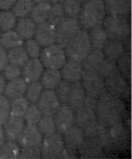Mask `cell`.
I'll list each match as a JSON object with an SVG mask.
<instances>
[{
  "mask_svg": "<svg viewBox=\"0 0 132 159\" xmlns=\"http://www.w3.org/2000/svg\"><path fill=\"white\" fill-rule=\"evenodd\" d=\"M53 117L55 120L56 131L61 134L75 125V111L67 104H60L55 114H53Z\"/></svg>",
  "mask_w": 132,
  "mask_h": 159,
  "instance_id": "10",
  "label": "cell"
},
{
  "mask_svg": "<svg viewBox=\"0 0 132 159\" xmlns=\"http://www.w3.org/2000/svg\"><path fill=\"white\" fill-rule=\"evenodd\" d=\"M55 34L56 26L46 22L37 25L34 37L41 47H46L55 43Z\"/></svg>",
  "mask_w": 132,
  "mask_h": 159,
  "instance_id": "16",
  "label": "cell"
},
{
  "mask_svg": "<svg viewBox=\"0 0 132 159\" xmlns=\"http://www.w3.org/2000/svg\"><path fill=\"white\" fill-rule=\"evenodd\" d=\"M102 24L109 39L123 41L128 37L130 26L128 21L123 15H109L104 19Z\"/></svg>",
  "mask_w": 132,
  "mask_h": 159,
  "instance_id": "4",
  "label": "cell"
},
{
  "mask_svg": "<svg viewBox=\"0 0 132 159\" xmlns=\"http://www.w3.org/2000/svg\"><path fill=\"white\" fill-rule=\"evenodd\" d=\"M8 62L7 58V51L6 49H4L2 46L0 45V73L2 72V70L5 68Z\"/></svg>",
  "mask_w": 132,
  "mask_h": 159,
  "instance_id": "47",
  "label": "cell"
},
{
  "mask_svg": "<svg viewBox=\"0 0 132 159\" xmlns=\"http://www.w3.org/2000/svg\"><path fill=\"white\" fill-rule=\"evenodd\" d=\"M6 136H5V133H4L3 126L0 125V147L6 142Z\"/></svg>",
  "mask_w": 132,
  "mask_h": 159,
  "instance_id": "50",
  "label": "cell"
},
{
  "mask_svg": "<svg viewBox=\"0 0 132 159\" xmlns=\"http://www.w3.org/2000/svg\"><path fill=\"white\" fill-rule=\"evenodd\" d=\"M117 65L118 70L119 73L123 75L124 78L130 75V57L126 54H123L118 58Z\"/></svg>",
  "mask_w": 132,
  "mask_h": 159,
  "instance_id": "45",
  "label": "cell"
},
{
  "mask_svg": "<svg viewBox=\"0 0 132 159\" xmlns=\"http://www.w3.org/2000/svg\"><path fill=\"white\" fill-rule=\"evenodd\" d=\"M15 31L17 32L23 40L32 39L35 34L37 24L30 17L20 18L15 26Z\"/></svg>",
  "mask_w": 132,
  "mask_h": 159,
  "instance_id": "22",
  "label": "cell"
},
{
  "mask_svg": "<svg viewBox=\"0 0 132 159\" xmlns=\"http://www.w3.org/2000/svg\"><path fill=\"white\" fill-rule=\"evenodd\" d=\"M81 30L78 19L65 18L56 26L55 43L56 44L65 48L68 43L73 39Z\"/></svg>",
  "mask_w": 132,
  "mask_h": 159,
  "instance_id": "7",
  "label": "cell"
},
{
  "mask_svg": "<svg viewBox=\"0 0 132 159\" xmlns=\"http://www.w3.org/2000/svg\"><path fill=\"white\" fill-rule=\"evenodd\" d=\"M44 71L39 58H29L22 66V76L27 83L39 81Z\"/></svg>",
  "mask_w": 132,
  "mask_h": 159,
  "instance_id": "17",
  "label": "cell"
},
{
  "mask_svg": "<svg viewBox=\"0 0 132 159\" xmlns=\"http://www.w3.org/2000/svg\"><path fill=\"white\" fill-rule=\"evenodd\" d=\"M10 117V100L5 95H0V125H2Z\"/></svg>",
  "mask_w": 132,
  "mask_h": 159,
  "instance_id": "46",
  "label": "cell"
},
{
  "mask_svg": "<svg viewBox=\"0 0 132 159\" xmlns=\"http://www.w3.org/2000/svg\"><path fill=\"white\" fill-rule=\"evenodd\" d=\"M30 104L24 96L12 99L10 102V116L23 118Z\"/></svg>",
  "mask_w": 132,
  "mask_h": 159,
  "instance_id": "32",
  "label": "cell"
},
{
  "mask_svg": "<svg viewBox=\"0 0 132 159\" xmlns=\"http://www.w3.org/2000/svg\"><path fill=\"white\" fill-rule=\"evenodd\" d=\"M39 59L47 69L59 70L67 61L64 48L54 43L43 47L39 54Z\"/></svg>",
  "mask_w": 132,
  "mask_h": 159,
  "instance_id": "5",
  "label": "cell"
},
{
  "mask_svg": "<svg viewBox=\"0 0 132 159\" xmlns=\"http://www.w3.org/2000/svg\"><path fill=\"white\" fill-rule=\"evenodd\" d=\"M76 1H78V2H87V0H76Z\"/></svg>",
  "mask_w": 132,
  "mask_h": 159,
  "instance_id": "53",
  "label": "cell"
},
{
  "mask_svg": "<svg viewBox=\"0 0 132 159\" xmlns=\"http://www.w3.org/2000/svg\"><path fill=\"white\" fill-rule=\"evenodd\" d=\"M60 104L55 90L47 89L43 90L39 98L35 103L42 114L47 115H53Z\"/></svg>",
  "mask_w": 132,
  "mask_h": 159,
  "instance_id": "13",
  "label": "cell"
},
{
  "mask_svg": "<svg viewBox=\"0 0 132 159\" xmlns=\"http://www.w3.org/2000/svg\"><path fill=\"white\" fill-rule=\"evenodd\" d=\"M103 148V144L100 141L84 137V141L79 148L78 154L82 158H94L102 153Z\"/></svg>",
  "mask_w": 132,
  "mask_h": 159,
  "instance_id": "18",
  "label": "cell"
},
{
  "mask_svg": "<svg viewBox=\"0 0 132 159\" xmlns=\"http://www.w3.org/2000/svg\"><path fill=\"white\" fill-rule=\"evenodd\" d=\"M65 149L62 134L55 132L47 136H44L42 141L40 150L43 158H59Z\"/></svg>",
  "mask_w": 132,
  "mask_h": 159,
  "instance_id": "8",
  "label": "cell"
},
{
  "mask_svg": "<svg viewBox=\"0 0 132 159\" xmlns=\"http://www.w3.org/2000/svg\"><path fill=\"white\" fill-rule=\"evenodd\" d=\"M42 115L43 114L35 104H30L23 116V119L27 124L36 125L41 118Z\"/></svg>",
  "mask_w": 132,
  "mask_h": 159,
  "instance_id": "41",
  "label": "cell"
},
{
  "mask_svg": "<svg viewBox=\"0 0 132 159\" xmlns=\"http://www.w3.org/2000/svg\"><path fill=\"white\" fill-rule=\"evenodd\" d=\"M104 4L109 15L125 16L130 11V0H104Z\"/></svg>",
  "mask_w": 132,
  "mask_h": 159,
  "instance_id": "27",
  "label": "cell"
},
{
  "mask_svg": "<svg viewBox=\"0 0 132 159\" xmlns=\"http://www.w3.org/2000/svg\"><path fill=\"white\" fill-rule=\"evenodd\" d=\"M66 18L62 4H52L50 10L47 22L51 24L58 26Z\"/></svg>",
  "mask_w": 132,
  "mask_h": 159,
  "instance_id": "39",
  "label": "cell"
},
{
  "mask_svg": "<svg viewBox=\"0 0 132 159\" xmlns=\"http://www.w3.org/2000/svg\"><path fill=\"white\" fill-rule=\"evenodd\" d=\"M107 146L122 148L127 142V132L120 122L107 126Z\"/></svg>",
  "mask_w": 132,
  "mask_h": 159,
  "instance_id": "14",
  "label": "cell"
},
{
  "mask_svg": "<svg viewBox=\"0 0 132 159\" xmlns=\"http://www.w3.org/2000/svg\"><path fill=\"white\" fill-rule=\"evenodd\" d=\"M1 73L6 80H14L22 76V67L14 64L8 63Z\"/></svg>",
  "mask_w": 132,
  "mask_h": 159,
  "instance_id": "42",
  "label": "cell"
},
{
  "mask_svg": "<svg viewBox=\"0 0 132 159\" xmlns=\"http://www.w3.org/2000/svg\"><path fill=\"white\" fill-rule=\"evenodd\" d=\"M16 1L17 0H0V9L2 11L11 9Z\"/></svg>",
  "mask_w": 132,
  "mask_h": 159,
  "instance_id": "48",
  "label": "cell"
},
{
  "mask_svg": "<svg viewBox=\"0 0 132 159\" xmlns=\"http://www.w3.org/2000/svg\"><path fill=\"white\" fill-rule=\"evenodd\" d=\"M61 70L62 79L71 83L81 82L83 76V68L81 62L69 60L64 64Z\"/></svg>",
  "mask_w": 132,
  "mask_h": 159,
  "instance_id": "20",
  "label": "cell"
},
{
  "mask_svg": "<svg viewBox=\"0 0 132 159\" xmlns=\"http://www.w3.org/2000/svg\"><path fill=\"white\" fill-rule=\"evenodd\" d=\"M21 147L16 141H6L0 147V158H19Z\"/></svg>",
  "mask_w": 132,
  "mask_h": 159,
  "instance_id": "33",
  "label": "cell"
},
{
  "mask_svg": "<svg viewBox=\"0 0 132 159\" xmlns=\"http://www.w3.org/2000/svg\"><path fill=\"white\" fill-rule=\"evenodd\" d=\"M43 139V135L42 134L37 125L26 123L16 142L21 148L30 147L40 146Z\"/></svg>",
  "mask_w": 132,
  "mask_h": 159,
  "instance_id": "11",
  "label": "cell"
},
{
  "mask_svg": "<svg viewBox=\"0 0 132 159\" xmlns=\"http://www.w3.org/2000/svg\"><path fill=\"white\" fill-rule=\"evenodd\" d=\"M6 79H4V77L0 73V95H2L3 94L5 87H6Z\"/></svg>",
  "mask_w": 132,
  "mask_h": 159,
  "instance_id": "49",
  "label": "cell"
},
{
  "mask_svg": "<svg viewBox=\"0 0 132 159\" xmlns=\"http://www.w3.org/2000/svg\"><path fill=\"white\" fill-rule=\"evenodd\" d=\"M62 137L65 149L75 154L78 153L79 148L84 141V131L83 128L74 125L62 134Z\"/></svg>",
  "mask_w": 132,
  "mask_h": 159,
  "instance_id": "12",
  "label": "cell"
},
{
  "mask_svg": "<svg viewBox=\"0 0 132 159\" xmlns=\"http://www.w3.org/2000/svg\"><path fill=\"white\" fill-rule=\"evenodd\" d=\"M0 45L4 49L10 50L23 45V39L15 30L5 31L0 35Z\"/></svg>",
  "mask_w": 132,
  "mask_h": 159,
  "instance_id": "30",
  "label": "cell"
},
{
  "mask_svg": "<svg viewBox=\"0 0 132 159\" xmlns=\"http://www.w3.org/2000/svg\"><path fill=\"white\" fill-rule=\"evenodd\" d=\"M19 158L39 159L42 158L40 146H30V147L21 148Z\"/></svg>",
  "mask_w": 132,
  "mask_h": 159,
  "instance_id": "44",
  "label": "cell"
},
{
  "mask_svg": "<svg viewBox=\"0 0 132 159\" xmlns=\"http://www.w3.org/2000/svg\"><path fill=\"white\" fill-rule=\"evenodd\" d=\"M95 111L98 123L110 126L121 122L124 105L119 97L113 96L106 90L97 98Z\"/></svg>",
  "mask_w": 132,
  "mask_h": 159,
  "instance_id": "1",
  "label": "cell"
},
{
  "mask_svg": "<svg viewBox=\"0 0 132 159\" xmlns=\"http://www.w3.org/2000/svg\"><path fill=\"white\" fill-rule=\"evenodd\" d=\"M34 3H40V2H47V0H33Z\"/></svg>",
  "mask_w": 132,
  "mask_h": 159,
  "instance_id": "52",
  "label": "cell"
},
{
  "mask_svg": "<svg viewBox=\"0 0 132 159\" xmlns=\"http://www.w3.org/2000/svg\"><path fill=\"white\" fill-rule=\"evenodd\" d=\"M27 86L28 83L24 80V79L19 77L18 79L9 81L7 83L3 94L9 100L15 99L25 95Z\"/></svg>",
  "mask_w": 132,
  "mask_h": 159,
  "instance_id": "21",
  "label": "cell"
},
{
  "mask_svg": "<svg viewBox=\"0 0 132 159\" xmlns=\"http://www.w3.org/2000/svg\"><path fill=\"white\" fill-rule=\"evenodd\" d=\"M23 44H24L23 47L28 54L29 58H36L39 57L40 52H41V46L37 43L35 39H27L26 43Z\"/></svg>",
  "mask_w": 132,
  "mask_h": 159,
  "instance_id": "43",
  "label": "cell"
},
{
  "mask_svg": "<svg viewBox=\"0 0 132 159\" xmlns=\"http://www.w3.org/2000/svg\"><path fill=\"white\" fill-rule=\"evenodd\" d=\"M1 32H2V31H1V30H0V35H1V34H2V33H1Z\"/></svg>",
  "mask_w": 132,
  "mask_h": 159,
  "instance_id": "54",
  "label": "cell"
},
{
  "mask_svg": "<svg viewBox=\"0 0 132 159\" xmlns=\"http://www.w3.org/2000/svg\"><path fill=\"white\" fill-rule=\"evenodd\" d=\"M89 30L90 32H88V36L92 50L102 51L108 40L107 35L103 27L99 26Z\"/></svg>",
  "mask_w": 132,
  "mask_h": 159,
  "instance_id": "28",
  "label": "cell"
},
{
  "mask_svg": "<svg viewBox=\"0 0 132 159\" xmlns=\"http://www.w3.org/2000/svg\"><path fill=\"white\" fill-rule=\"evenodd\" d=\"M43 90V87L39 81L28 83L26 94H25L26 98L30 104H35L39 98Z\"/></svg>",
  "mask_w": 132,
  "mask_h": 159,
  "instance_id": "37",
  "label": "cell"
},
{
  "mask_svg": "<svg viewBox=\"0 0 132 159\" xmlns=\"http://www.w3.org/2000/svg\"><path fill=\"white\" fill-rule=\"evenodd\" d=\"M106 14L104 0H87L82 6L78 21L81 28L89 30L102 26Z\"/></svg>",
  "mask_w": 132,
  "mask_h": 159,
  "instance_id": "2",
  "label": "cell"
},
{
  "mask_svg": "<svg viewBox=\"0 0 132 159\" xmlns=\"http://www.w3.org/2000/svg\"><path fill=\"white\" fill-rule=\"evenodd\" d=\"M66 58L69 60L82 62L90 54L91 48L87 30L81 29L68 43L64 48Z\"/></svg>",
  "mask_w": 132,
  "mask_h": 159,
  "instance_id": "3",
  "label": "cell"
},
{
  "mask_svg": "<svg viewBox=\"0 0 132 159\" xmlns=\"http://www.w3.org/2000/svg\"><path fill=\"white\" fill-rule=\"evenodd\" d=\"M105 57L102 51L92 50L87 58L81 62L83 70L98 71Z\"/></svg>",
  "mask_w": 132,
  "mask_h": 159,
  "instance_id": "26",
  "label": "cell"
},
{
  "mask_svg": "<svg viewBox=\"0 0 132 159\" xmlns=\"http://www.w3.org/2000/svg\"><path fill=\"white\" fill-rule=\"evenodd\" d=\"M34 4L33 0H17L11 8L12 12L19 19L27 17L32 11Z\"/></svg>",
  "mask_w": 132,
  "mask_h": 159,
  "instance_id": "34",
  "label": "cell"
},
{
  "mask_svg": "<svg viewBox=\"0 0 132 159\" xmlns=\"http://www.w3.org/2000/svg\"><path fill=\"white\" fill-rule=\"evenodd\" d=\"M40 83L43 89L55 90L62 80L61 71L56 69H46L40 78Z\"/></svg>",
  "mask_w": 132,
  "mask_h": 159,
  "instance_id": "25",
  "label": "cell"
},
{
  "mask_svg": "<svg viewBox=\"0 0 132 159\" xmlns=\"http://www.w3.org/2000/svg\"><path fill=\"white\" fill-rule=\"evenodd\" d=\"M36 125L43 136H47L56 132V127H55V120H54L53 115L43 114Z\"/></svg>",
  "mask_w": 132,
  "mask_h": 159,
  "instance_id": "36",
  "label": "cell"
},
{
  "mask_svg": "<svg viewBox=\"0 0 132 159\" xmlns=\"http://www.w3.org/2000/svg\"><path fill=\"white\" fill-rule=\"evenodd\" d=\"M104 57L107 59L116 61L125 52V47L123 42L117 39H109L103 47Z\"/></svg>",
  "mask_w": 132,
  "mask_h": 159,
  "instance_id": "24",
  "label": "cell"
},
{
  "mask_svg": "<svg viewBox=\"0 0 132 159\" xmlns=\"http://www.w3.org/2000/svg\"><path fill=\"white\" fill-rule=\"evenodd\" d=\"M65 0H50L51 3L52 4H62Z\"/></svg>",
  "mask_w": 132,
  "mask_h": 159,
  "instance_id": "51",
  "label": "cell"
},
{
  "mask_svg": "<svg viewBox=\"0 0 132 159\" xmlns=\"http://www.w3.org/2000/svg\"><path fill=\"white\" fill-rule=\"evenodd\" d=\"M86 98H87V93L85 89L83 88L81 82L72 83L71 90L66 104L75 111L85 102Z\"/></svg>",
  "mask_w": 132,
  "mask_h": 159,
  "instance_id": "23",
  "label": "cell"
},
{
  "mask_svg": "<svg viewBox=\"0 0 132 159\" xmlns=\"http://www.w3.org/2000/svg\"><path fill=\"white\" fill-rule=\"evenodd\" d=\"M51 4L48 2L35 3L32 9V11L30 14V19H33L37 25L41 24L47 22Z\"/></svg>",
  "mask_w": 132,
  "mask_h": 159,
  "instance_id": "29",
  "label": "cell"
},
{
  "mask_svg": "<svg viewBox=\"0 0 132 159\" xmlns=\"http://www.w3.org/2000/svg\"><path fill=\"white\" fill-rule=\"evenodd\" d=\"M66 18L78 19L82 9L81 2L76 0H65L62 3Z\"/></svg>",
  "mask_w": 132,
  "mask_h": 159,
  "instance_id": "38",
  "label": "cell"
},
{
  "mask_svg": "<svg viewBox=\"0 0 132 159\" xmlns=\"http://www.w3.org/2000/svg\"><path fill=\"white\" fill-rule=\"evenodd\" d=\"M71 86L72 83L62 79L59 83V84L56 86V88L54 90L61 104H66L67 102L68 98H69L71 90Z\"/></svg>",
  "mask_w": 132,
  "mask_h": 159,
  "instance_id": "40",
  "label": "cell"
},
{
  "mask_svg": "<svg viewBox=\"0 0 132 159\" xmlns=\"http://www.w3.org/2000/svg\"><path fill=\"white\" fill-rule=\"evenodd\" d=\"M2 126L7 141H17L25 126V121L23 118L10 116Z\"/></svg>",
  "mask_w": 132,
  "mask_h": 159,
  "instance_id": "19",
  "label": "cell"
},
{
  "mask_svg": "<svg viewBox=\"0 0 132 159\" xmlns=\"http://www.w3.org/2000/svg\"><path fill=\"white\" fill-rule=\"evenodd\" d=\"M81 81L87 95L97 98L106 91L104 78L98 73V71L83 70Z\"/></svg>",
  "mask_w": 132,
  "mask_h": 159,
  "instance_id": "9",
  "label": "cell"
},
{
  "mask_svg": "<svg viewBox=\"0 0 132 159\" xmlns=\"http://www.w3.org/2000/svg\"><path fill=\"white\" fill-rule=\"evenodd\" d=\"M18 18L12 11H2L0 12V30L2 32L13 30L16 26Z\"/></svg>",
  "mask_w": 132,
  "mask_h": 159,
  "instance_id": "35",
  "label": "cell"
},
{
  "mask_svg": "<svg viewBox=\"0 0 132 159\" xmlns=\"http://www.w3.org/2000/svg\"><path fill=\"white\" fill-rule=\"evenodd\" d=\"M96 98L87 95L85 102L75 110V125L85 129L89 125L98 122L96 116Z\"/></svg>",
  "mask_w": 132,
  "mask_h": 159,
  "instance_id": "6",
  "label": "cell"
},
{
  "mask_svg": "<svg viewBox=\"0 0 132 159\" xmlns=\"http://www.w3.org/2000/svg\"><path fill=\"white\" fill-rule=\"evenodd\" d=\"M106 90L115 97L120 98L127 91V84L124 77L116 71L104 79Z\"/></svg>",
  "mask_w": 132,
  "mask_h": 159,
  "instance_id": "15",
  "label": "cell"
},
{
  "mask_svg": "<svg viewBox=\"0 0 132 159\" xmlns=\"http://www.w3.org/2000/svg\"><path fill=\"white\" fill-rule=\"evenodd\" d=\"M7 58L9 63L19 66L20 67H22L30 58L23 45L10 49L7 52Z\"/></svg>",
  "mask_w": 132,
  "mask_h": 159,
  "instance_id": "31",
  "label": "cell"
}]
</instances>
